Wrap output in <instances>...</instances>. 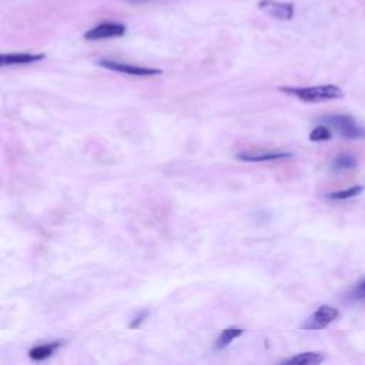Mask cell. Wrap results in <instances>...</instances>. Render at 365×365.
I'll list each match as a JSON object with an SVG mask.
<instances>
[{
	"label": "cell",
	"instance_id": "13",
	"mask_svg": "<svg viewBox=\"0 0 365 365\" xmlns=\"http://www.w3.org/2000/svg\"><path fill=\"white\" fill-rule=\"evenodd\" d=\"M362 191H364L362 186H354V187L347 188V190L330 193V194H327V198H330V200H348V198L359 195Z\"/></svg>",
	"mask_w": 365,
	"mask_h": 365
},
{
	"label": "cell",
	"instance_id": "3",
	"mask_svg": "<svg viewBox=\"0 0 365 365\" xmlns=\"http://www.w3.org/2000/svg\"><path fill=\"white\" fill-rule=\"evenodd\" d=\"M340 317V312L337 308L330 305H321L303 326L304 330L315 331V330H324L327 329L333 321H336Z\"/></svg>",
	"mask_w": 365,
	"mask_h": 365
},
{
	"label": "cell",
	"instance_id": "16",
	"mask_svg": "<svg viewBox=\"0 0 365 365\" xmlns=\"http://www.w3.org/2000/svg\"><path fill=\"white\" fill-rule=\"evenodd\" d=\"M147 317V312H143L142 315H139L132 324H130V329H139L140 327V324L144 321V318Z\"/></svg>",
	"mask_w": 365,
	"mask_h": 365
},
{
	"label": "cell",
	"instance_id": "1",
	"mask_svg": "<svg viewBox=\"0 0 365 365\" xmlns=\"http://www.w3.org/2000/svg\"><path fill=\"white\" fill-rule=\"evenodd\" d=\"M280 90L284 93L293 95L305 103H318L324 100H336L344 97L343 90L334 85L312 86V88H281Z\"/></svg>",
	"mask_w": 365,
	"mask_h": 365
},
{
	"label": "cell",
	"instance_id": "9",
	"mask_svg": "<svg viewBox=\"0 0 365 365\" xmlns=\"http://www.w3.org/2000/svg\"><path fill=\"white\" fill-rule=\"evenodd\" d=\"M324 361V355L318 352H303L296 357H291L286 361H282L284 364H293V365H317Z\"/></svg>",
	"mask_w": 365,
	"mask_h": 365
},
{
	"label": "cell",
	"instance_id": "8",
	"mask_svg": "<svg viewBox=\"0 0 365 365\" xmlns=\"http://www.w3.org/2000/svg\"><path fill=\"white\" fill-rule=\"evenodd\" d=\"M45 59V55H34V53H11L2 55L0 57V64L12 66V64H30Z\"/></svg>",
	"mask_w": 365,
	"mask_h": 365
},
{
	"label": "cell",
	"instance_id": "11",
	"mask_svg": "<svg viewBox=\"0 0 365 365\" xmlns=\"http://www.w3.org/2000/svg\"><path fill=\"white\" fill-rule=\"evenodd\" d=\"M242 330L240 329H228V330H224L221 331V334L219 336V338L216 340V348L217 350H224L227 345H230L237 337L242 336Z\"/></svg>",
	"mask_w": 365,
	"mask_h": 365
},
{
	"label": "cell",
	"instance_id": "17",
	"mask_svg": "<svg viewBox=\"0 0 365 365\" xmlns=\"http://www.w3.org/2000/svg\"><path fill=\"white\" fill-rule=\"evenodd\" d=\"M129 2H135V4H142V2H151V0H129Z\"/></svg>",
	"mask_w": 365,
	"mask_h": 365
},
{
	"label": "cell",
	"instance_id": "2",
	"mask_svg": "<svg viewBox=\"0 0 365 365\" xmlns=\"http://www.w3.org/2000/svg\"><path fill=\"white\" fill-rule=\"evenodd\" d=\"M321 123L334 129L340 136L350 140L365 139V128L361 126L358 121L348 114H331L322 117Z\"/></svg>",
	"mask_w": 365,
	"mask_h": 365
},
{
	"label": "cell",
	"instance_id": "7",
	"mask_svg": "<svg viewBox=\"0 0 365 365\" xmlns=\"http://www.w3.org/2000/svg\"><path fill=\"white\" fill-rule=\"evenodd\" d=\"M291 153H284V151H266V153H252V151H246V153H240L237 154V158L241 161H273V160H282V158H289L291 157Z\"/></svg>",
	"mask_w": 365,
	"mask_h": 365
},
{
	"label": "cell",
	"instance_id": "5",
	"mask_svg": "<svg viewBox=\"0 0 365 365\" xmlns=\"http://www.w3.org/2000/svg\"><path fill=\"white\" fill-rule=\"evenodd\" d=\"M126 34V26L120 23H102L85 33L86 40H106Z\"/></svg>",
	"mask_w": 365,
	"mask_h": 365
},
{
	"label": "cell",
	"instance_id": "12",
	"mask_svg": "<svg viewBox=\"0 0 365 365\" xmlns=\"http://www.w3.org/2000/svg\"><path fill=\"white\" fill-rule=\"evenodd\" d=\"M357 167V160L351 154H340L333 161V170L341 172V170H351Z\"/></svg>",
	"mask_w": 365,
	"mask_h": 365
},
{
	"label": "cell",
	"instance_id": "6",
	"mask_svg": "<svg viewBox=\"0 0 365 365\" xmlns=\"http://www.w3.org/2000/svg\"><path fill=\"white\" fill-rule=\"evenodd\" d=\"M259 8L278 20H290L294 16L293 4H281V2H274V0H263V2L259 4Z\"/></svg>",
	"mask_w": 365,
	"mask_h": 365
},
{
	"label": "cell",
	"instance_id": "15",
	"mask_svg": "<svg viewBox=\"0 0 365 365\" xmlns=\"http://www.w3.org/2000/svg\"><path fill=\"white\" fill-rule=\"evenodd\" d=\"M352 297H355V300H358V298H364V297H365V280L359 284L358 289L352 293Z\"/></svg>",
	"mask_w": 365,
	"mask_h": 365
},
{
	"label": "cell",
	"instance_id": "10",
	"mask_svg": "<svg viewBox=\"0 0 365 365\" xmlns=\"http://www.w3.org/2000/svg\"><path fill=\"white\" fill-rule=\"evenodd\" d=\"M59 347H62V341L45 344V345H37L29 351V357L34 361H43V359L49 358Z\"/></svg>",
	"mask_w": 365,
	"mask_h": 365
},
{
	"label": "cell",
	"instance_id": "14",
	"mask_svg": "<svg viewBox=\"0 0 365 365\" xmlns=\"http://www.w3.org/2000/svg\"><path fill=\"white\" fill-rule=\"evenodd\" d=\"M331 137H333L331 130H330V128L326 126V125L315 128V129L310 133V140H311V142H327V140H331Z\"/></svg>",
	"mask_w": 365,
	"mask_h": 365
},
{
	"label": "cell",
	"instance_id": "4",
	"mask_svg": "<svg viewBox=\"0 0 365 365\" xmlns=\"http://www.w3.org/2000/svg\"><path fill=\"white\" fill-rule=\"evenodd\" d=\"M97 64L100 67H104L107 70H113V71H118V73H125V74H130V76H140V77H146V76H156V74H161L160 69H151V67H142V66H135V64H129V63H121V62H114V60H109V59H102L97 60Z\"/></svg>",
	"mask_w": 365,
	"mask_h": 365
}]
</instances>
